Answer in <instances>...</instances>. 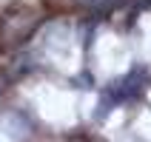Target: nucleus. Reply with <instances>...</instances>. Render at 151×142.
Instances as JSON below:
<instances>
[{"label":"nucleus","mask_w":151,"mask_h":142,"mask_svg":"<svg viewBox=\"0 0 151 142\" xmlns=\"http://www.w3.org/2000/svg\"><path fill=\"white\" fill-rule=\"evenodd\" d=\"M37 26H40V11H37V9L17 6L12 14H6L0 20V46H6V49L23 46L34 34Z\"/></svg>","instance_id":"f257e3e1"},{"label":"nucleus","mask_w":151,"mask_h":142,"mask_svg":"<svg viewBox=\"0 0 151 142\" xmlns=\"http://www.w3.org/2000/svg\"><path fill=\"white\" fill-rule=\"evenodd\" d=\"M145 83H148L145 71L134 68V71H131L128 77H123L120 83H114V85L109 88V100L103 97V102H100V114H103V111L109 114V111H111V105H117V102H131V100H137V97L143 94Z\"/></svg>","instance_id":"f03ea898"},{"label":"nucleus","mask_w":151,"mask_h":142,"mask_svg":"<svg viewBox=\"0 0 151 142\" xmlns=\"http://www.w3.org/2000/svg\"><path fill=\"white\" fill-rule=\"evenodd\" d=\"M83 9H91V11H97V14H109V11H114V9L123 3V0H77Z\"/></svg>","instance_id":"7ed1b4c3"}]
</instances>
